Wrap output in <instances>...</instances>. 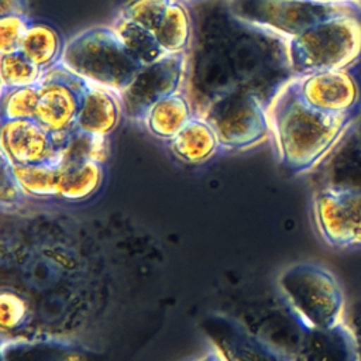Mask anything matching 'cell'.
Masks as SVG:
<instances>
[{
  "mask_svg": "<svg viewBox=\"0 0 361 361\" xmlns=\"http://www.w3.org/2000/svg\"><path fill=\"white\" fill-rule=\"evenodd\" d=\"M268 117L282 165L293 173H305L334 151L360 114L316 110L302 97L295 76L276 89Z\"/></svg>",
  "mask_w": 361,
  "mask_h": 361,
  "instance_id": "1",
  "label": "cell"
},
{
  "mask_svg": "<svg viewBox=\"0 0 361 361\" xmlns=\"http://www.w3.org/2000/svg\"><path fill=\"white\" fill-rule=\"evenodd\" d=\"M288 59L295 76L354 68L361 59V4L290 38Z\"/></svg>",
  "mask_w": 361,
  "mask_h": 361,
  "instance_id": "2",
  "label": "cell"
},
{
  "mask_svg": "<svg viewBox=\"0 0 361 361\" xmlns=\"http://www.w3.org/2000/svg\"><path fill=\"white\" fill-rule=\"evenodd\" d=\"M276 285L286 306L305 326L327 330L345 322L343 288L326 267L310 261L290 264L279 272Z\"/></svg>",
  "mask_w": 361,
  "mask_h": 361,
  "instance_id": "3",
  "label": "cell"
},
{
  "mask_svg": "<svg viewBox=\"0 0 361 361\" xmlns=\"http://www.w3.org/2000/svg\"><path fill=\"white\" fill-rule=\"evenodd\" d=\"M59 63L86 82L117 93L124 90L141 69L114 30L107 25L90 27L72 37L65 44Z\"/></svg>",
  "mask_w": 361,
  "mask_h": 361,
  "instance_id": "4",
  "label": "cell"
},
{
  "mask_svg": "<svg viewBox=\"0 0 361 361\" xmlns=\"http://www.w3.org/2000/svg\"><path fill=\"white\" fill-rule=\"evenodd\" d=\"M202 117L214 130L220 148L248 149L264 142L271 124L268 111L255 93L235 87L209 102Z\"/></svg>",
  "mask_w": 361,
  "mask_h": 361,
  "instance_id": "5",
  "label": "cell"
},
{
  "mask_svg": "<svg viewBox=\"0 0 361 361\" xmlns=\"http://www.w3.org/2000/svg\"><path fill=\"white\" fill-rule=\"evenodd\" d=\"M360 0H233V13L245 23L268 28L288 39L310 27L350 11Z\"/></svg>",
  "mask_w": 361,
  "mask_h": 361,
  "instance_id": "6",
  "label": "cell"
},
{
  "mask_svg": "<svg viewBox=\"0 0 361 361\" xmlns=\"http://www.w3.org/2000/svg\"><path fill=\"white\" fill-rule=\"evenodd\" d=\"M312 207L316 230L327 245L361 247V185L329 183L316 190Z\"/></svg>",
  "mask_w": 361,
  "mask_h": 361,
  "instance_id": "7",
  "label": "cell"
},
{
  "mask_svg": "<svg viewBox=\"0 0 361 361\" xmlns=\"http://www.w3.org/2000/svg\"><path fill=\"white\" fill-rule=\"evenodd\" d=\"M87 82L62 63L44 72L38 82L39 99L35 120L62 142H69L76 128L82 96Z\"/></svg>",
  "mask_w": 361,
  "mask_h": 361,
  "instance_id": "8",
  "label": "cell"
},
{
  "mask_svg": "<svg viewBox=\"0 0 361 361\" xmlns=\"http://www.w3.org/2000/svg\"><path fill=\"white\" fill-rule=\"evenodd\" d=\"M185 72V52L168 54L159 61L141 66L133 82L121 90L123 114L130 120H144L149 109L178 93Z\"/></svg>",
  "mask_w": 361,
  "mask_h": 361,
  "instance_id": "9",
  "label": "cell"
},
{
  "mask_svg": "<svg viewBox=\"0 0 361 361\" xmlns=\"http://www.w3.org/2000/svg\"><path fill=\"white\" fill-rule=\"evenodd\" d=\"M200 329L226 361H295L288 353L221 314H209Z\"/></svg>",
  "mask_w": 361,
  "mask_h": 361,
  "instance_id": "10",
  "label": "cell"
},
{
  "mask_svg": "<svg viewBox=\"0 0 361 361\" xmlns=\"http://www.w3.org/2000/svg\"><path fill=\"white\" fill-rule=\"evenodd\" d=\"M307 104L329 114H361V80L351 69L296 76Z\"/></svg>",
  "mask_w": 361,
  "mask_h": 361,
  "instance_id": "11",
  "label": "cell"
},
{
  "mask_svg": "<svg viewBox=\"0 0 361 361\" xmlns=\"http://www.w3.org/2000/svg\"><path fill=\"white\" fill-rule=\"evenodd\" d=\"M1 155L14 165H32L62 159L66 142L59 141L35 118L1 121Z\"/></svg>",
  "mask_w": 361,
  "mask_h": 361,
  "instance_id": "12",
  "label": "cell"
},
{
  "mask_svg": "<svg viewBox=\"0 0 361 361\" xmlns=\"http://www.w3.org/2000/svg\"><path fill=\"white\" fill-rule=\"evenodd\" d=\"M288 354L295 361H361L357 336L345 322L333 329L317 330L296 317L293 350Z\"/></svg>",
  "mask_w": 361,
  "mask_h": 361,
  "instance_id": "13",
  "label": "cell"
},
{
  "mask_svg": "<svg viewBox=\"0 0 361 361\" xmlns=\"http://www.w3.org/2000/svg\"><path fill=\"white\" fill-rule=\"evenodd\" d=\"M1 361H104V355L59 338H14L3 341Z\"/></svg>",
  "mask_w": 361,
  "mask_h": 361,
  "instance_id": "14",
  "label": "cell"
},
{
  "mask_svg": "<svg viewBox=\"0 0 361 361\" xmlns=\"http://www.w3.org/2000/svg\"><path fill=\"white\" fill-rule=\"evenodd\" d=\"M121 116L120 94L111 89L87 82L75 131L92 137H107L117 128Z\"/></svg>",
  "mask_w": 361,
  "mask_h": 361,
  "instance_id": "15",
  "label": "cell"
},
{
  "mask_svg": "<svg viewBox=\"0 0 361 361\" xmlns=\"http://www.w3.org/2000/svg\"><path fill=\"white\" fill-rule=\"evenodd\" d=\"M103 178L102 162L65 152L59 171L58 197L68 202H83L100 189Z\"/></svg>",
  "mask_w": 361,
  "mask_h": 361,
  "instance_id": "16",
  "label": "cell"
},
{
  "mask_svg": "<svg viewBox=\"0 0 361 361\" xmlns=\"http://www.w3.org/2000/svg\"><path fill=\"white\" fill-rule=\"evenodd\" d=\"M220 144L212 126L202 117H192L189 123L169 141V149L182 162L203 164L213 158Z\"/></svg>",
  "mask_w": 361,
  "mask_h": 361,
  "instance_id": "17",
  "label": "cell"
},
{
  "mask_svg": "<svg viewBox=\"0 0 361 361\" xmlns=\"http://www.w3.org/2000/svg\"><path fill=\"white\" fill-rule=\"evenodd\" d=\"M192 117L188 97L178 92L155 103L147 113L144 123L152 135L171 141Z\"/></svg>",
  "mask_w": 361,
  "mask_h": 361,
  "instance_id": "18",
  "label": "cell"
},
{
  "mask_svg": "<svg viewBox=\"0 0 361 361\" xmlns=\"http://www.w3.org/2000/svg\"><path fill=\"white\" fill-rule=\"evenodd\" d=\"M65 44L55 27L31 21L20 51L38 68L48 71L61 62Z\"/></svg>",
  "mask_w": 361,
  "mask_h": 361,
  "instance_id": "19",
  "label": "cell"
},
{
  "mask_svg": "<svg viewBox=\"0 0 361 361\" xmlns=\"http://www.w3.org/2000/svg\"><path fill=\"white\" fill-rule=\"evenodd\" d=\"M111 28L130 56L141 66L154 63L168 55L152 31L124 18L120 14L113 21Z\"/></svg>",
  "mask_w": 361,
  "mask_h": 361,
  "instance_id": "20",
  "label": "cell"
},
{
  "mask_svg": "<svg viewBox=\"0 0 361 361\" xmlns=\"http://www.w3.org/2000/svg\"><path fill=\"white\" fill-rule=\"evenodd\" d=\"M62 159L32 165H10L23 193L35 197H51L58 196Z\"/></svg>",
  "mask_w": 361,
  "mask_h": 361,
  "instance_id": "21",
  "label": "cell"
},
{
  "mask_svg": "<svg viewBox=\"0 0 361 361\" xmlns=\"http://www.w3.org/2000/svg\"><path fill=\"white\" fill-rule=\"evenodd\" d=\"M154 34L166 54L185 52L192 38V20L186 6L172 0Z\"/></svg>",
  "mask_w": 361,
  "mask_h": 361,
  "instance_id": "22",
  "label": "cell"
},
{
  "mask_svg": "<svg viewBox=\"0 0 361 361\" xmlns=\"http://www.w3.org/2000/svg\"><path fill=\"white\" fill-rule=\"evenodd\" d=\"M45 71L32 63L21 51L0 56L1 90L37 85Z\"/></svg>",
  "mask_w": 361,
  "mask_h": 361,
  "instance_id": "23",
  "label": "cell"
},
{
  "mask_svg": "<svg viewBox=\"0 0 361 361\" xmlns=\"http://www.w3.org/2000/svg\"><path fill=\"white\" fill-rule=\"evenodd\" d=\"M38 99V83L32 86L1 90V121L35 118Z\"/></svg>",
  "mask_w": 361,
  "mask_h": 361,
  "instance_id": "24",
  "label": "cell"
},
{
  "mask_svg": "<svg viewBox=\"0 0 361 361\" xmlns=\"http://www.w3.org/2000/svg\"><path fill=\"white\" fill-rule=\"evenodd\" d=\"M171 3L172 0H131L121 8L120 16L155 32Z\"/></svg>",
  "mask_w": 361,
  "mask_h": 361,
  "instance_id": "25",
  "label": "cell"
},
{
  "mask_svg": "<svg viewBox=\"0 0 361 361\" xmlns=\"http://www.w3.org/2000/svg\"><path fill=\"white\" fill-rule=\"evenodd\" d=\"M30 319L28 302L18 293L3 290L0 295V324L3 331H14Z\"/></svg>",
  "mask_w": 361,
  "mask_h": 361,
  "instance_id": "26",
  "label": "cell"
},
{
  "mask_svg": "<svg viewBox=\"0 0 361 361\" xmlns=\"http://www.w3.org/2000/svg\"><path fill=\"white\" fill-rule=\"evenodd\" d=\"M31 20L27 14H6L0 16V54L17 52L21 48L23 39Z\"/></svg>",
  "mask_w": 361,
  "mask_h": 361,
  "instance_id": "27",
  "label": "cell"
},
{
  "mask_svg": "<svg viewBox=\"0 0 361 361\" xmlns=\"http://www.w3.org/2000/svg\"><path fill=\"white\" fill-rule=\"evenodd\" d=\"M1 203H17L23 190L18 186L13 172H11V165L6 157L1 155Z\"/></svg>",
  "mask_w": 361,
  "mask_h": 361,
  "instance_id": "28",
  "label": "cell"
},
{
  "mask_svg": "<svg viewBox=\"0 0 361 361\" xmlns=\"http://www.w3.org/2000/svg\"><path fill=\"white\" fill-rule=\"evenodd\" d=\"M27 14V0H0V16Z\"/></svg>",
  "mask_w": 361,
  "mask_h": 361,
  "instance_id": "29",
  "label": "cell"
},
{
  "mask_svg": "<svg viewBox=\"0 0 361 361\" xmlns=\"http://www.w3.org/2000/svg\"><path fill=\"white\" fill-rule=\"evenodd\" d=\"M353 323L354 324L351 327H353V330L357 336V340H358V344H360V348H361V307H358L355 314L353 316Z\"/></svg>",
  "mask_w": 361,
  "mask_h": 361,
  "instance_id": "30",
  "label": "cell"
},
{
  "mask_svg": "<svg viewBox=\"0 0 361 361\" xmlns=\"http://www.w3.org/2000/svg\"><path fill=\"white\" fill-rule=\"evenodd\" d=\"M195 361H226V360H224V357L216 348H213L212 351L206 353L203 357H200V358H197Z\"/></svg>",
  "mask_w": 361,
  "mask_h": 361,
  "instance_id": "31",
  "label": "cell"
},
{
  "mask_svg": "<svg viewBox=\"0 0 361 361\" xmlns=\"http://www.w3.org/2000/svg\"><path fill=\"white\" fill-rule=\"evenodd\" d=\"M357 142H358V149L361 152V114L357 120Z\"/></svg>",
  "mask_w": 361,
  "mask_h": 361,
  "instance_id": "32",
  "label": "cell"
}]
</instances>
